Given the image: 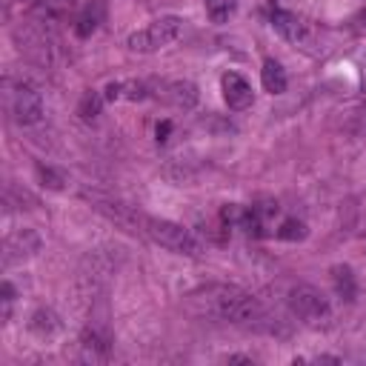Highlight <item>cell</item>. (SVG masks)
Listing matches in <instances>:
<instances>
[{
    "instance_id": "1",
    "label": "cell",
    "mask_w": 366,
    "mask_h": 366,
    "mask_svg": "<svg viewBox=\"0 0 366 366\" xmlns=\"http://www.w3.org/2000/svg\"><path fill=\"white\" fill-rule=\"evenodd\" d=\"M189 306L200 315H209V317H217L223 323H232V326H240V329H254V332H274V320L272 315L266 312V306L243 292L240 286H206L194 295H189Z\"/></svg>"
},
{
    "instance_id": "2",
    "label": "cell",
    "mask_w": 366,
    "mask_h": 366,
    "mask_svg": "<svg viewBox=\"0 0 366 366\" xmlns=\"http://www.w3.org/2000/svg\"><path fill=\"white\" fill-rule=\"evenodd\" d=\"M140 234H146L152 243H157V246H163L166 252H174V254L197 257L203 252V243H200V237L194 232H189L186 226H180L174 220H166V217L143 214Z\"/></svg>"
},
{
    "instance_id": "3",
    "label": "cell",
    "mask_w": 366,
    "mask_h": 366,
    "mask_svg": "<svg viewBox=\"0 0 366 366\" xmlns=\"http://www.w3.org/2000/svg\"><path fill=\"white\" fill-rule=\"evenodd\" d=\"M286 303H289V312L300 323H306V326H326L332 320V303H329V297L317 286H312V283L292 286L289 295H286Z\"/></svg>"
},
{
    "instance_id": "4",
    "label": "cell",
    "mask_w": 366,
    "mask_h": 366,
    "mask_svg": "<svg viewBox=\"0 0 366 366\" xmlns=\"http://www.w3.org/2000/svg\"><path fill=\"white\" fill-rule=\"evenodd\" d=\"M183 34V17L177 14H163L152 23H146L143 29L132 31L126 37V46L132 51H140V54H149V51H160L166 46H172L177 37Z\"/></svg>"
},
{
    "instance_id": "5",
    "label": "cell",
    "mask_w": 366,
    "mask_h": 366,
    "mask_svg": "<svg viewBox=\"0 0 366 366\" xmlns=\"http://www.w3.org/2000/svg\"><path fill=\"white\" fill-rule=\"evenodd\" d=\"M11 114L20 126H34L43 120V94L31 83H17L11 92Z\"/></svg>"
},
{
    "instance_id": "6",
    "label": "cell",
    "mask_w": 366,
    "mask_h": 366,
    "mask_svg": "<svg viewBox=\"0 0 366 366\" xmlns=\"http://www.w3.org/2000/svg\"><path fill=\"white\" fill-rule=\"evenodd\" d=\"M43 240L34 229H14L11 234H6L3 240V266H17V263H26L29 257H34L40 252Z\"/></svg>"
},
{
    "instance_id": "7",
    "label": "cell",
    "mask_w": 366,
    "mask_h": 366,
    "mask_svg": "<svg viewBox=\"0 0 366 366\" xmlns=\"http://www.w3.org/2000/svg\"><path fill=\"white\" fill-rule=\"evenodd\" d=\"M112 357V337L103 326H86L80 335V360L83 363H106Z\"/></svg>"
},
{
    "instance_id": "8",
    "label": "cell",
    "mask_w": 366,
    "mask_h": 366,
    "mask_svg": "<svg viewBox=\"0 0 366 366\" xmlns=\"http://www.w3.org/2000/svg\"><path fill=\"white\" fill-rule=\"evenodd\" d=\"M220 92H223V100H226V106L232 112H243L254 100V92H252L249 80L243 74H237V71H226L220 77Z\"/></svg>"
},
{
    "instance_id": "9",
    "label": "cell",
    "mask_w": 366,
    "mask_h": 366,
    "mask_svg": "<svg viewBox=\"0 0 366 366\" xmlns=\"http://www.w3.org/2000/svg\"><path fill=\"white\" fill-rule=\"evenodd\" d=\"M269 23H272V29H274L283 40H289V43H306V40H309V26H306L295 11L272 9Z\"/></svg>"
},
{
    "instance_id": "10",
    "label": "cell",
    "mask_w": 366,
    "mask_h": 366,
    "mask_svg": "<svg viewBox=\"0 0 366 366\" xmlns=\"http://www.w3.org/2000/svg\"><path fill=\"white\" fill-rule=\"evenodd\" d=\"M163 97H166L174 109H183V112L194 109V106H197V100H200L197 86H194V83H189V80H174V83H169V86H166V92H163Z\"/></svg>"
},
{
    "instance_id": "11",
    "label": "cell",
    "mask_w": 366,
    "mask_h": 366,
    "mask_svg": "<svg viewBox=\"0 0 366 366\" xmlns=\"http://www.w3.org/2000/svg\"><path fill=\"white\" fill-rule=\"evenodd\" d=\"M100 23H103V3H100V0H92V3H86L83 11L77 14V20H74V34L86 40V37H92V34L100 29Z\"/></svg>"
},
{
    "instance_id": "12",
    "label": "cell",
    "mask_w": 366,
    "mask_h": 366,
    "mask_svg": "<svg viewBox=\"0 0 366 366\" xmlns=\"http://www.w3.org/2000/svg\"><path fill=\"white\" fill-rule=\"evenodd\" d=\"M260 83L269 94H283L286 92V69L274 60V57H266L263 60V69H260Z\"/></svg>"
},
{
    "instance_id": "13",
    "label": "cell",
    "mask_w": 366,
    "mask_h": 366,
    "mask_svg": "<svg viewBox=\"0 0 366 366\" xmlns=\"http://www.w3.org/2000/svg\"><path fill=\"white\" fill-rule=\"evenodd\" d=\"M29 329H31L37 337L49 340V337H54V335L63 329V323H60L57 312H51V309H37V312L29 317Z\"/></svg>"
},
{
    "instance_id": "14",
    "label": "cell",
    "mask_w": 366,
    "mask_h": 366,
    "mask_svg": "<svg viewBox=\"0 0 366 366\" xmlns=\"http://www.w3.org/2000/svg\"><path fill=\"white\" fill-rule=\"evenodd\" d=\"M332 283L340 300L352 303L357 297V277L352 272V266H332Z\"/></svg>"
},
{
    "instance_id": "15",
    "label": "cell",
    "mask_w": 366,
    "mask_h": 366,
    "mask_svg": "<svg viewBox=\"0 0 366 366\" xmlns=\"http://www.w3.org/2000/svg\"><path fill=\"white\" fill-rule=\"evenodd\" d=\"M103 97L109 103H114V100H143L146 97V86L137 83V80H117V83H109L106 86Z\"/></svg>"
},
{
    "instance_id": "16",
    "label": "cell",
    "mask_w": 366,
    "mask_h": 366,
    "mask_svg": "<svg viewBox=\"0 0 366 366\" xmlns=\"http://www.w3.org/2000/svg\"><path fill=\"white\" fill-rule=\"evenodd\" d=\"M203 6H206V14L212 23H226L234 14L237 0H203Z\"/></svg>"
},
{
    "instance_id": "17",
    "label": "cell",
    "mask_w": 366,
    "mask_h": 366,
    "mask_svg": "<svg viewBox=\"0 0 366 366\" xmlns=\"http://www.w3.org/2000/svg\"><path fill=\"white\" fill-rule=\"evenodd\" d=\"M274 237L280 240H303L306 237V223L297 217H283V223L274 229Z\"/></svg>"
},
{
    "instance_id": "18",
    "label": "cell",
    "mask_w": 366,
    "mask_h": 366,
    "mask_svg": "<svg viewBox=\"0 0 366 366\" xmlns=\"http://www.w3.org/2000/svg\"><path fill=\"white\" fill-rule=\"evenodd\" d=\"M103 94L100 92H86L83 97H80V106H77V114L83 117V120H94L97 114H100V106H103Z\"/></svg>"
},
{
    "instance_id": "19",
    "label": "cell",
    "mask_w": 366,
    "mask_h": 366,
    "mask_svg": "<svg viewBox=\"0 0 366 366\" xmlns=\"http://www.w3.org/2000/svg\"><path fill=\"white\" fill-rule=\"evenodd\" d=\"M37 177H40L43 186H49V189H63V186H66V174L57 172V169H51V166H43V163H37Z\"/></svg>"
},
{
    "instance_id": "20",
    "label": "cell",
    "mask_w": 366,
    "mask_h": 366,
    "mask_svg": "<svg viewBox=\"0 0 366 366\" xmlns=\"http://www.w3.org/2000/svg\"><path fill=\"white\" fill-rule=\"evenodd\" d=\"M0 295H3V317H9V309H11V303H14V286H11L9 280H3Z\"/></svg>"
},
{
    "instance_id": "21",
    "label": "cell",
    "mask_w": 366,
    "mask_h": 366,
    "mask_svg": "<svg viewBox=\"0 0 366 366\" xmlns=\"http://www.w3.org/2000/svg\"><path fill=\"white\" fill-rule=\"evenodd\" d=\"M172 132V120H163V123H157V140L163 143L166 140V134Z\"/></svg>"
},
{
    "instance_id": "22",
    "label": "cell",
    "mask_w": 366,
    "mask_h": 366,
    "mask_svg": "<svg viewBox=\"0 0 366 366\" xmlns=\"http://www.w3.org/2000/svg\"><path fill=\"white\" fill-rule=\"evenodd\" d=\"M226 363H252V357L249 355H229Z\"/></svg>"
},
{
    "instance_id": "23",
    "label": "cell",
    "mask_w": 366,
    "mask_h": 366,
    "mask_svg": "<svg viewBox=\"0 0 366 366\" xmlns=\"http://www.w3.org/2000/svg\"><path fill=\"white\" fill-rule=\"evenodd\" d=\"M357 20H360V26H363V29H366V11H363V14H360V17H357Z\"/></svg>"
}]
</instances>
